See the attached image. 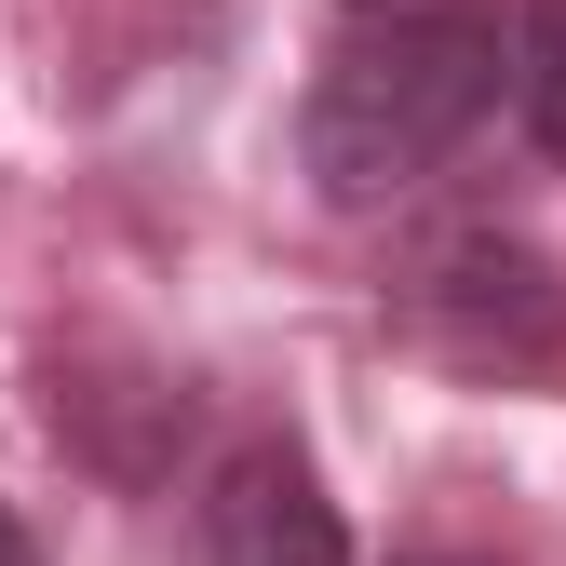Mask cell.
<instances>
[{"label": "cell", "instance_id": "7a4b0ae2", "mask_svg": "<svg viewBox=\"0 0 566 566\" xmlns=\"http://www.w3.org/2000/svg\"><path fill=\"white\" fill-rule=\"evenodd\" d=\"M391 324L472 378H539L566 365V270L500 217H446L391 256Z\"/></svg>", "mask_w": 566, "mask_h": 566}, {"label": "cell", "instance_id": "52a82bcc", "mask_svg": "<svg viewBox=\"0 0 566 566\" xmlns=\"http://www.w3.org/2000/svg\"><path fill=\"white\" fill-rule=\"evenodd\" d=\"M337 14H391V0H337Z\"/></svg>", "mask_w": 566, "mask_h": 566}, {"label": "cell", "instance_id": "6da1fadb", "mask_svg": "<svg viewBox=\"0 0 566 566\" xmlns=\"http://www.w3.org/2000/svg\"><path fill=\"white\" fill-rule=\"evenodd\" d=\"M500 108H513V0H391L324 41L297 95V176L337 217H391Z\"/></svg>", "mask_w": 566, "mask_h": 566}, {"label": "cell", "instance_id": "277c9868", "mask_svg": "<svg viewBox=\"0 0 566 566\" xmlns=\"http://www.w3.org/2000/svg\"><path fill=\"white\" fill-rule=\"evenodd\" d=\"M513 122L566 176V0H513Z\"/></svg>", "mask_w": 566, "mask_h": 566}, {"label": "cell", "instance_id": "8992f818", "mask_svg": "<svg viewBox=\"0 0 566 566\" xmlns=\"http://www.w3.org/2000/svg\"><path fill=\"white\" fill-rule=\"evenodd\" d=\"M405 566H500V553H405Z\"/></svg>", "mask_w": 566, "mask_h": 566}, {"label": "cell", "instance_id": "5b68a950", "mask_svg": "<svg viewBox=\"0 0 566 566\" xmlns=\"http://www.w3.org/2000/svg\"><path fill=\"white\" fill-rule=\"evenodd\" d=\"M0 566H41V526H28L14 500H0Z\"/></svg>", "mask_w": 566, "mask_h": 566}, {"label": "cell", "instance_id": "3957f363", "mask_svg": "<svg viewBox=\"0 0 566 566\" xmlns=\"http://www.w3.org/2000/svg\"><path fill=\"white\" fill-rule=\"evenodd\" d=\"M176 566H350V513L324 500L311 446L243 432V446L202 459V485H189V553Z\"/></svg>", "mask_w": 566, "mask_h": 566}]
</instances>
